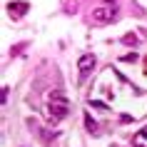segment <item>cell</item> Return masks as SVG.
Listing matches in <instances>:
<instances>
[{
  "label": "cell",
  "instance_id": "cell-1",
  "mask_svg": "<svg viewBox=\"0 0 147 147\" xmlns=\"http://www.w3.org/2000/svg\"><path fill=\"white\" fill-rule=\"evenodd\" d=\"M67 112H70L67 95L60 92V90H53V92L47 95V115H50V120L57 122V120H62V117H67Z\"/></svg>",
  "mask_w": 147,
  "mask_h": 147
},
{
  "label": "cell",
  "instance_id": "cell-2",
  "mask_svg": "<svg viewBox=\"0 0 147 147\" xmlns=\"http://www.w3.org/2000/svg\"><path fill=\"white\" fill-rule=\"evenodd\" d=\"M115 15H117V8H115V5H100V8L92 10V23H97V25L112 23Z\"/></svg>",
  "mask_w": 147,
  "mask_h": 147
},
{
  "label": "cell",
  "instance_id": "cell-3",
  "mask_svg": "<svg viewBox=\"0 0 147 147\" xmlns=\"http://www.w3.org/2000/svg\"><path fill=\"white\" fill-rule=\"evenodd\" d=\"M95 55H82V57H80V62H78V67H80V75H87V72H90V70L95 67Z\"/></svg>",
  "mask_w": 147,
  "mask_h": 147
},
{
  "label": "cell",
  "instance_id": "cell-4",
  "mask_svg": "<svg viewBox=\"0 0 147 147\" xmlns=\"http://www.w3.org/2000/svg\"><path fill=\"white\" fill-rule=\"evenodd\" d=\"M28 3H10V18L13 20H18V18H23L25 13H28Z\"/></svg>",
  "mask_w": 147,
  "mask_h": 147
},
{
  "label": "cell",
  "instance_id": "cell-5",
  "mask_svg": "<svg viewBox=\"0 0 147 147\" xmlns=\"http://www.w3.org/2000/svg\"><path fill=\"white\" fill-rule=\"evenodd\" d=\"M132 147H147V127L132 135Z\"/></svg>",
  "mask_w": 147,
  "mask_h": 147
},
{
  "label": "cell",
  "instance_id": "cell-6",
  "mask_svg": "<svg viewBox=\"0 0 147 147\" xmlns=\"http://www.w3.org/2000/svg\"><path fill=\"white\" fill-rule=\"evenodd\" d=\"M122 60H125V62H135V60H137V55H135V53H130V55H125Z\"/></svg>",
  "mask_w": 147,
  "mask_h": 147
},
{
  "label": "cell",
  "instance_id": "cell-7",
  "mask_svg": "<svg viewBox=\"0 0 147 147\" xmlns=\"http://www.w3.org/2000/svg\"><path fill=\"white\" fill-rule=\"evenodd\" d=\"M90 105H92V107H97V110H107V107H105V102H97V100H92Z\"/></svg>",
  "mask_w": 147,
  "mask_h": 147
},
{
  "label": "cell",
  "instance_id": "cell-8",
  "mask_svg": "<svg viewBox=\"0 0 147 147\" xmlns=\"http://www.w3.org/2000/svg\"><path fill=\"white\" fill-rule=\"evenodd\" d=\"M125 42H127V45H130V42L135 45V42H137V38H135V35H125Z\"/></svg>",
  "mask_w": 147,
  "mask_h": 147
},
{
  "label": "cell",
  "instance_id": "cell-9",
  "mask_svg": "<svg viewBox=\"0 0 147 147\" xmlns=\"http://www.w3.org/2000/svg\"><path fill=\"white\" fill-rule=\"evenodd\" d=\"M85 122H87V130L92 132V130H95V122H92V120H90V115H87V117H85Z\"/></svg>",
  "mask_w": 147,
  "mask_h": 147
},
{
  "label": "cell",
  "instance_id": "cell-10",
  "mask_svg": "<svg viewBox=\"0 0 147 147\" xmlns=\"http://www.w3.org/2000/svg\"><path fill=\"white\" fill-rule=\"evenodd\" d=\"M145 75H147V57H145Z\"/></svg>",
  "mask_w": 147,
  "mask_h": 147
}]
</instances>
